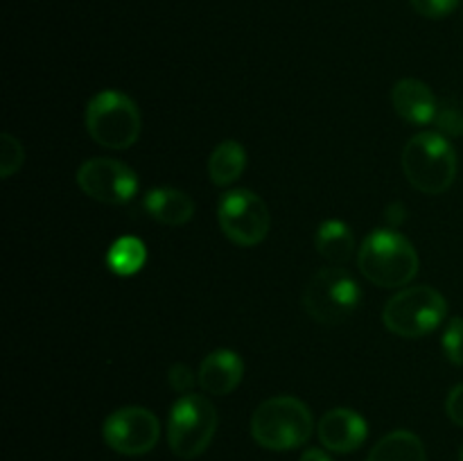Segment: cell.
I'll use <instances>...</instances> for the list:
<instances>
[{"instance_id":"1","label":"cell","mask_w":463,"mask_h":461,"mask_svg":"<svg viewBox=\"0 0 463 461\" xmlns=\"http://www.w3.org/2000/svg\"><path fill=\"white\" fill-rule=\"evenodd\" d=\"M360 271L378 287H402L419 274V253L405 235L378 229L362 242Z\"/></svg>"},{"instance_id":"2","label":"cell","mask_w":463,"mask_h":461,"mask_svg":"<svg viewBox=\"0 0 463 461\" xmlns=\"http://www.w3.org/2000/svg\"><path fill=\"white\" fill-rule=\"evenodd\" d=\"M407 181L423 194H441L455 183L457 152L439 131H423L410 138L402 149Z\"/></svg>"},{"instance_id":"3","label":"cell","mask_w":463,"mask_h":461,"mask_svg":"<svg viewBox=\"0 0 463 461\" xmlns=\"http://www.w3.org/2000/svg\"><path fill=\"white\" fill-rule=\"evenodd\" d=\"M312 434V414L294 396H276L258 405L251 416V437L267 450H294Z\"/></svg>"},{"instance_id":"4","label":"cell","mask_w":463,"mask_h":461,"mask_svg":"<svg viewBox=\"0 0 463 461\" xmlns=\"http://www.w3.org/2000/svg\"><path fill=\"white\" fill-rule=\"evenodd\" d=\"M86 131L98 145L127 149L140 138L143 118L131 98L120 90H102L86 107Z\"/></svg>"},{"instance_id":"5","label":"cell","mask_w":463,"mask_h":461,"mask_svg":"<svg viewBox=\"0 0 463 461\" xmlns=\"http://www.w3.org/2000/svg\"><path fill=\"white\" fill-rule=\"evenodd\" d=\"M448 315V303L441 292L428 285L407 287L384 306L383 321L387 330L405 339H419L434 333Z\"/></svg>"},{"instance_id":"6","label":"cell","mask_w":463,"mask_h":461,"mask_svg":"<svg viewBox=\"0 0 463 461\" xmlns=\"http://www.w3.org/2000/svg\"><path fill=\"white\" fill-rule=\"evenodd\" d=\"M217 432V411L206 396L185 393L172 405L167 419V443L181 459L203 455Z\"/></svg>"},{"instance_id":"7","label":"cell","mask_w":463,"mask_h":461,"mask_svg":"<svg viewBox=\"0 0 463 461\" xmlns=\"http://www.w3.org/2000/svg\"><path fill=\"white\" fill-rule=\"evenodd\" d=\"M360 285L342 267H324L303 292V307L319 324H342L360 306Z\"/></svg>"},{"instance_id":"8","label":"cell","mask_w":463,"mask_h":461,"mask_svg":"<svg viewBox=\"0 0 463 461\" xmlns=\"http://www.w3.org/2000/svg\"><path fill=\"white\" fill-rule=\"evenodd\" d=\"M217 221L231 242L240 247H256L269 233L271 215L267 203L256 193L235 188L222 194L217 203Z\"/></svg>"},{"instance_id":"9","label":"cell","mask_w":463,"mask_h":461,"mask_svg":"<svg viewBox=\"0 0 463 461\" xmlns=\"http://www.w3.org/2000/svg\"><path fill=\"white\" fill-rule=\"evenodd\" d=\"M104 441L118 455L138 456L154 450L161 438V423L145 407H122L104 420Z\"/></svg>"},{"instance_id":"10","label":"cell","mask_w":463,"mask_h":461,"mask_svg":"<svg viewBox=\"0 0 463 461\" xmlns=\"http://www.w3.org/2000/svg\"><path fill=\"white\" fill-rule=\"evenodd\" d=\"M77 183L95 202L122 206L138 193V176L127 163L116 158H90L77 170Z\"/></svg>"},{"instance_id":"11","label":"cell","mask_w":463,"mask_h":461,"mask_svg":"<svg viewBox=\"0 0 463 461\" xmlns=\"http://www.w3.org/2000/svg\"><path fill=\"white\" fill-rule=\"evenodd\" d=\"M319 441L333 452H355L366 441V420L357 411L348 407H337L321 416L319 420Z\"/></svg>"},{"instance_id":"12","label":"cell","mask_w":463,"mask_h":461,"mask_svg":"<svg viewBox=\"0 0 463 461\" xmlns=\"http://www.w3.org/2000/svg\"><path fill=\"white\" fill-rule=\"evenodd\" d=\"M244 375V364L240 360L238 353L229 351V348H220V351H213L203 357V362L199 364V387L206 393L213 396H226L233 389H238V384L242 382Z\"/></svg>"},{"instance_id":"13","label":"cell","mask_w":463,"mask_h":461,"mask_svg":"<svg viewBox=\"0 0 463 461\" xmlns=\"http://www.w3.org/2000/svg\"><path fill=\"white\" fill-rule=\"evenodd\" d=\"M392 104L402 120L411 125H428L437 118V98L420 80H401L392 90Z\"/></svg>"},{"instance_id":"14","label":"cell","mask_w":463,"mask_h":461,"mask_svg":"<svg viewBox=\"0 0 463 461\" xmlns=\"http://www.w3.org/2000/svg\"><path fill=\"white\" fill-rule=\"evenodd\" d=\"M143 206L152 220L165 226H184L194 215L193 197L176 188H152L145 194Z\"/></svg>"},{"instance_id":"15","label":"cell","mask_w":463,"mask_h":461,"mask_svg":"<svg viewBox=\"0 0 463 461\" xmlns=\"http://www.w3.org/2000/svg\"><path fill=\"white\" fill-rule=\"evenodd\" d=\"M317 249L321 256L335 267H342L351 260L353 251H355V238L348 224L339 220H328L319 226L317 230Z\"/></svg>"},{"instance_id":"16","label":"cell","mask_w":463,"mask_h":461,"mask_svg":"<svg viewBox=\"0 0 463 461\" xmlns=\"http://www.w3.org/2000/svg\"><path fill=\"white\" fill-rule=\"evenodd\" d=\"M247 167V152L238 140H224L217 145L208 161V174L215 185H231L242 176Z\"/></svg>"},{"instance_id":"17","label":"cell","mask_w":463,"mask_h":461,"mask_svg":"<svg viewBox=\"0 0 463 461\" xmlns=\"http://www.w3.org/2000/svg\"><path fill=\"white\" fill-rule=\"evenodd\" d=\"M366 461H425V446L414 432L396 429L375 443Z\"/></svg>"},{"instance_id":"18","label":"cell","mask_w":463,"mask_h":461,"mask_svg":"<svg viewBox=\"0 0 463 461\" xmlns=\"http://www.w3.org/2000/svg\"><path fill=\"white\" fill-rule=\"evenodd\" d=\"M147 260V249L138 238H120L111 244L107 253V265L118 276H134L143 269Z\"/></svg>"},{"instance_id":"19","label":"cell","mask_w":463,"mask_h":461,"mask_svg":"<svg viewBox=\"0 0 463 461\" xmlns=\"http://www.w3.org/2000/svg\"><path fill=\"white\" fill-rule=\"evenodd\" d=\"M23 165V147L12 134H3L0 138V174L9 179Z\"/></svg>"},{"instance_id":"20","label":"cell","mask_w":463,"mask_h":461,"mask_svg":"<svg viewBox=\"0 0 463 461\" xmlns=\"http://www.w3.org/2000/svg\"><path fill=\"white\" fill-rule=\"evenodd\" d=\"M443 353L452 364L463 366V319L455 316L443 334Z\"/></svg>"},{"instance_id":"21","label":"cell","mask_w":463,"mask_h":461,"mask_svg":"<svg viewBox=\"0 0 463 461\" xmlns=\"http://www.w3.org/2000/svg\"><path fill=\"white\" fill-rule=\"evenodd\" d=\"M416 14L425 18H446L457 9L459 0H410Z\"/></svg>"},{"instance_id":"22","label":"cell","mask_w":463,"mask_h":461,"mask_svg":"<svg viewBox=\"0 0 463 461\" xmlns=\"http://www.w3.org/2000/svg\"><path fill=\"white\" fill-rule=\"evenodd\" d=\"M437 127L446 136H463V111L457 107H446L437 111Z\"/></svg>"},{"instance_id":"23","label":"cell","mask_w":463,"mask_h":461,"mask_svg":"<svg viewBox=\"0 0 463 461\" xmlns=\"http://www.w3.org/2000/svg\"><path fill=\"white\" fill-rule=\"evenodd\" d=\"M194 380H197V378H194V373L185 364H175L170 369V384H172V389H175V391L185 393L190 387H193Z\"/></svg>"},{"instance_id":"24","label":"cell","mask_w":463,"mask_h":461,"mask_svg":"<svg viewBox=\"0 0 463 461\" xmlns=\"http://www.w3.org/2000/svg\"><path fill=\"white\" fill-rule=\"evenodd\" d=\"M446 411L448 416H450L452 423L463 428V384H457V387L448 393Z\"/></svg>"},{"instance_id":"25","label":"cell","mask_w":463,"mask_h":461,"mask_svg":"<svg viewBox=\"0 0 463 461\" xmlns=\"http://www.w3.org/2000/svg\"><path fill=\"white\" fill-rule=\"evenodd\" d=\"M301 461H333V459H330L324 450H319V447H307V450L301 455Z\"/></svg>"},{"instance_id":"26","label":"cell","mask_w":463,"mask_h":461,"mask_svg":"<svg viewBox=\"0 0 463 461\" xmlns=\"http://www.w3.org/2000/svg\"><path fill=\"white\" fill-rule=\"evenodd\" d=\"M459 461H463V443H461V447H459Z\"/></svg>"}]
</instances>
